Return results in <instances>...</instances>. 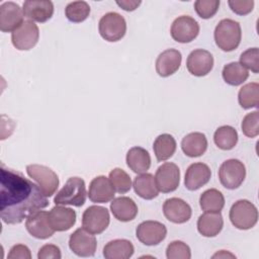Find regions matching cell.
Listing matches in <instances>:
<instances>
[{"mask_svg": "<svg viewBox=\"0 0 259 259\" xmlns=\"http://www.w3.org/2000/svg\"><path fill=\"white\" fill-rule=\"evenodd\" d=\"M135 252L134 245L125 239L109 241L103 248V256L106 259H128Z\"/></svg>", "mask_w": 259, "mask_h": 259, "instance_id": "obj_27", "label": "cell"}, {"mask_svg": "<svg viewBox=\"0 0 259 259\" xmlns=\"http://www.w3.org/2000/svg\"><path fill=\"white\" fill-rule=\"evenodd\" d=\"M168 259H190L191 251L187 244L182 241H173L166 249Z\"/></svg>", "mask_w": 259, "mask_h": 259, "instance_id": "obj_37", "label": "cell"}, {"mask_svg": "<svg viewBox=\"0 0 259 259\" xmlns=\"http://www.w3.org/2000/svg\"><path fill=\"white\" fill-rule=\"evenodd\" d=\"M141 1H136V0H121V1H116V4L121 7L123 10L125 11H134L136 10L140 5H141Z\"/></svg>", "mask_w": 259, "mask_h": 259, "instance_id": "obj_43", "label": "cell"}, {"mask_svg": "<svg viewBox=\"0 0 259 259\" xmlns=\"http://www.w3.org/2000/svg\"><path fill=\"white\" fill-rule=\"evenodd\" d=\"M62 257L61 250L58 246L47 244L39 248L37 253L38 259H60Z\"/></svg>", "mask_w": 259, "mask_h": 259, "instance_id": "obj_41", "label": "cell"}, {"mask_svg": "<svg viewBox=\"0 0 259 259\" xmlns=\"http://www.w3.org/2000/svg\"><path fill=\"white\" fill-rule=\"evenodd\" d=\"M213 141L219 149L229 151L234 149L237 145L238 133L231 125H222L214 132Z\"/></svg>", "mask_w": 259, "mask_h": 259, "instance_id": "obj_32", "label": "cell"}, {"mask_svg": "<svg viewBox=\"0 0 259 259\" xmlns=\"http://www.w3.org/2000/svg\"><path fill=\"white\" fill-rule=\"evenodd\" d=\"M110 222L109 212L106 207L91 205L87 207L82 215V227L93 235L104 232Z\"/></svg>", "mask_w": 259, "mask_h": 259, "instance_id": "obj_8", "label": "cell"}, {"mask_svg": "<svg viewBox=\"0 0 259 259\" xmlns=\"http://www.w3.org/2000/svg\"><path fill=\"white\" fill-rule=\"evenodd\" d=\"M26 173L37 183L47 197L55 194L59 186V177L51 168L44 165L30 164L26 166Z\"/></svg>", "mask_w": 259, "mask_h": 259, "instance_id": "obj_6", "label": "cell"}, {"mask_svg": "<svg viewBox=\"0 0 259 259\" xmlns=\"http://www.w3.org/2000/svg\"><path fill=\"white\" fill-rule=\"evenodd\" d=\"M87 196L85 182L80 177H70L63 188L56 194L54 202L60 205L82 206Z\"/></svg>", "mask_w": 259, "mask_h": 259, "instance_id": "obj_3", "label": "cell"}, {"mask_svg": "<svg viewBox=\"0 0 259 259\" xmlns=\"http://www.w3.org/2000/svg\"><path fill=\"white\" fill-rule=\"evenodd\" d=\"M222 76L227 84L231 86H238L248 79L249 72L240 63L232 62L223 68Z\"/></svg>", "mask_w": 259, "mask_h": 259, "instance_id": "obj_31", "label": "cell"}, {"mask_svg": "<svg viewBox=\"0 0 259 259\" xmlns=\"http://www.w3.org/2000/svg\"><path fill=\"white\" fill-rule=\"evenodd\" d=\"M9 259H16V258H20V259H30L31 258V253L30 250L28 249L27 246L22 245V244H18L13 246L10 249V252L7 256Z\"/></svg>", "mask_w": 259, "mask_h": 259, "instance_id": "obj_42", "label": "cell"}, {"mask_svg": "<svg viewBox=\"0 0 259 259\" xmlns=\"http://www.w3.org/2000/svg\"><path fill=\"white\" fill-rule=\"evenodd\" d=\"M135 192L142 198L150 200L158 196L159 189L156 185L155 177L150 173H142L138 175L133 182Z\"/></svg>", "mask_w": 259, "mask_h": 259, "instance_id": "obj_28", "label": "cell"}, {"mask_svg": "<svg viewBox=\"0 0 259 259\" xmlns=\"http://www.w3.org/2000/svg\"><path fill=\"white\" fill-rule=\"evenodd\" d=\"M114 190L118 193H126L132 188V180L130 175L120 168H114L109 172L108 176Z\"/></svg>", "mask_w": 259, "mask_h": 259, "instance_id": "obj_35", "label": "cell"}, {"mask_svg": "<svg viewBox=\"0 0 259 259\" xmlns=\"http://www.w3.org/2000/svg\"><path fill=\"white\" fill-rule=\"evenodd\" d=\"M230 221L239 230H249L258 221L257 207L247 199L236 201L230 209Z\"/></svg>", "mask_w": 259, "mask_h": 259, "instance_id": "obj_4", "label": "cell"}, {"mask_svg": "<svg viewBox=\"0 0 259 259\" xmlns=\"http://www.w3.org/2000/svg\"><path fill=\"white\" fill-rule=\"evenodd\" d=\"M170 33L172 38L178 42H190L198 35L199 24L191 16L181 15L173 21Z\"/></svg>", "mask_w": 259, "mask_h": 259, "instance_id": "obj_10", "label": "cell"}, {"mask_svg": "<svg viewBox=\"0 0 259 259\" xmlns=\"http://www.w3.org/2000/svg\"><path fill=\"white\" fill-rule=\"evenodd\" d=\"M226 257L236 258L235 255H233V254H231V253H229V252H226L225 250H222L221 252H218V253H215V254L212 256V258H226Z\"/></svg>", "mask_w": 259, "mask_h": 259, "instance_id": "obj_44", "label": "cell"}, {"mask_svg": "<svg viewBox=\"0 0 259 259\" xmlns=\"http://www.w3.org/2000/svg\"><path fill=\"white\" fill-rule=\"evenodd\" d=\"M224 227L221 212H204L197 220V231L203 237H215Z\"/></svg>", "mask_w": 259, "mask_h": 259, "instance_id": "obj_25", "label": "cell"}, {"mask_svg": "<svg viewBox=\"0 0 259 259\" xmlns=\"http://www.w3.org/2000/svg\"><path fill=\"white\" fill-rule=\"evenodd\" d=\"M153 150L156 159L161 161H166L173 156L176 151V141L169 134H162L156 138L153 144Z\"/></svg>", "mask_w": 259, "mask_h": 259, "instance_id": "obj_29", "label": "cell"}, {"mask_svg": "<svg viewBox=\"0 0 259 259\" xmlns=\"http://www.w3.org/2000/svg\"><path fill=\"white\" fill-rule=\"evenodd\" d=\"M182 61L181 53L175 49L162 52L156 60V72L161 77H169L176 73Z\"/></svg>", "mask_w": 259, "mask_h": 259, "instance_id": "obj_21", "label": "cell"}, {"mask_svg": "<svg viewBox=\"0 0 259 259\" xmlns=\"http://www.w3.org/2000/svg\"><path fill=\"white\" fill-rule=\"evenodd\" d=\"M167 235L165 225L157 221H146L141 223L136 230L138 240L146 246H155L160 244Z\"/></svg>", "mask_w": 259, "mask_h": 259, "instance_id": "obj_13", "label": "cell"}, {"mask_svg": "<svg viewBox=\"0 0 259 259\" xmlns=\"http://www.w3.org/2000/svg\"><path fill=\"white\" fill-rule=\"evenodd\" d=\"M126 165L135 173H146L151 166L149 152L142 147H133L126 153Z\"/></svg>", "mask_w": 259, "mask_h": 259, "instance_id": "obj_26", "label": "cell"}, {"mask_svg": "<svg viewBox=\"0 0 259 259\" xmlns=\"http://www.w3.org/2000/svg\"><path fill=\"white\" fill-rule=\"evenodd\" d=\"M186 67L188 72L193 76H205L212 70L213 57L206 50H194L187 57Z\"/></svg>", "mask_w": 259, "mask_h": 259, "instance_id": "obj_16", "label": "cell"}, {"mask_svg": "<svg viewBox=\"0 0 259 259\" xmlns=\"http://www.w3.org/2000/svg\"><path fill=\"white\" fill-rule=\"evenodd\" d=\"M89 14L90 6L85 1H73L65 8V15L71 22H82L87 19Z\"/></svg>", "mask_w": 259, "mask_h": 259, "instance_id": "obj_34", "label": "cell"}, {"mask_svg": "<svg viewBox=\"0 0 259 259\" xmlns=\"http://www.w3.org/2000/svg\"><path fill=\"white\" fill-rule=\"evenodd\" d=\"M228 4L233 12L239 15H246L253 10V0H230Z\"/></svg>", "mask_w": 259, "mask_h": 259, "instance_id": "obj_40", "label": "cell"}, {"mask_svg": "<svg viewBox=\"0 0 259 259\" xmlns=\"http://www.w3.org/2000/svg\"><path fill=\"white\" fill-rule=\"evenodd\" d=\"M23 9L14 2H4L0 6V29L2 32H13L23 23Z\"/></svg>", "mask_w": 259, "mask_h": 259, "instance_id": "obj_15", "label": "cell"}, {"mask_svg": "<svg viewBox=\"0 0 259 259\" xmlns=\"http://www.w3.org/2000/svg\"><path fill=\"white\" fill-rule=\"evenodd\" d=\"M199 205L205 212H221L225 206V197L220 190L210 188L200 195Z\"/></svg>", "mask_w": 259, "mask_h": 259, "instance_id": "obj_30", "label": "cell"}, {"mask_svg": "<svg viewBox=\"0 0 259 259\" xmlns=\"http://www.w3.org/2000/svg\"><path fill=\"white\" fill-rule=\"evenodd\" d=\"M163 213L165 218L174 224H184L191 218L190 205L181 198L171 197L165 200L163 204Z\"/></svg>", "mask_w": 259, "mask_h": 259, "instance_id": "obj_17", "label": "cell"}, {"mask_svg": "<svg viewBox=\"0 0 259 259\" xmlns=\"http://www.w3.org/2000/svg\"><path fill=\"white\" fill-rule=\"evenodd\" d=\"M181 149L183 153L190 158L203 155L207 149V140L205 135L198 132L186 135L181 141Z\"/></svg>", "mask_w": 259, "mask_h": 259, "instance_id": "obj_24", "label": "cell"}, {"mask_svg": "<svg viewBox=\"0 0 259 259\" xmlns=\"http://www.w3.org/2000/svg\"><path fill=\"white\" fill-rule=\"evenodd\" d=\"M211 171L206 164L193 163L186 170L184 178L185 187L190 191L197 190L209 181Z\"/></svg>", "mask_w": 259, "mask_h": 259, "instance_id": "obj_22", "label": "cell"}, {"mask_svg": "<svg viewBox=\"0 0 259 259\" xmlns=\"http://www.w3.org/2000/svg\"><path fill=\"white\" fill-rule=\"evenodd\" d=\"M98 30L101 37L107 41L120 40L126 32L125 19L117 12H108L100 18Z\"/></svg>", "mask_w": 259, "mask_h": 259, "instance_id": "obj_5", "label": "cell"}, {"mask_svg": "<svg viewBox=\"0 0 259 259\" xmlns=\"http://www.w3.org/2000/svg\"><path fill=\"white\" fill-rule=\"evenodd\" d=\"M240 64L247 70H251L257 74L259 72V50L251 48L243 52L240 56Z\"/></svg>", "mask_w": 259, "mask_h": 259, "instance_id": "obj_39", "label": "cell"}, {"mask_svg": "<svg viewBox=\"0 0 259 259\" xmlns=\"http://www.w3.org/2000/svg\"><path fill=\"white\" fill-rule=\"evenodd\" d=\"M155 181L159 191L169 193L175 191L180 183V170L171 162L162 164L156 171Z\"/></svg>", "mask_w": 259, "mask_h": 259, "instance_id": "obj_12", "label": "cell"}, {"mask_svg": "<svg viewBox=\"0 0 259 259\" xmlns=\"http://www.w3.org/2000/svg\"><path fill=\"white\" fill-rule=\"evenodd\" d=\"M220 0H197L194 2V9L197 15L203 19L212 17L219 10Z\"/></svg>", "mask_w": 259, "mask_h": 259, "instance_id": "obj_38", "label": "cell"}, {"mask_svg": "<svg viewBox=\"0 0 259 259\" xmlns=\"http://www.w3.org/2000/svg\"><path fill=\"white\" fill-rule=\"evenodd\" d=\"M38 37V26L30 20L23 21L18 28L11 32L12 45L19 51H28L32 49L37 44Z\"/></svg>", "mask_w": 259, "mask_h": 259, "instance_id": "obj_9", "label": "cell"}, {"mask_svg": "<svg viewBox=\"0 0 259 259\" xmlns=\"http://www.w3.org/2000/svg\"><path fill=\"white\" fill-rule=\"evenodd\" d=\"M259 112L255 110L247 113L242 120V132L248 138H255L259 135Z\"/></svg>", "mask_w": 259, "mask_h": 259, "instance_id": "obj_36", "label": "cell"}, {"mask_svg": "<svg viewBox=\"0 0 259 259\" xmlns=\"http://www.w3.org/2000/svg\"><path fill=\"white\" fill-rule=\"evenodd\" d=\"M25 228L32 237L39 240L49 239L56 232L50 224L49 212L40 209L30 213L26 218Z\"/></svg>", "mask_w": 259, "mask_h": 259, "instance_id": "obj_14", "label": "cell"}, {"mask_svg": "<svg viewBox=\"0 0 259 259\" xmlns=\"http://www.w3.org/2000/svg\"><path fill=\"white\" fill-rule=\"evenodd\" d=\"M0 170V217L5 224H20L30 213L49 205L38 185L3 163Z\"/></svg>", "mask_w": 259, "mask_h": 259, "instance_id": "obj_1", "label": "cell"}, {"mask_svg": "<svg viewBox=\"0 0 259 259\" xmlns=\"http://www.w3.org/2000/svg\"><path fill=\"white\" fill-rule=\"evenodd\" d=\"M115 190L109 178L101 175L92 179L89 184L88 197L95 203H106L114 198Z\"/></svg>", "mask_w": 259, "mask_h": 259, "instance_id": "obj_19", "label": "cell"}, {"mask_svg": "<svg viewBox=\"0 0 259 259\" xmlns=\"http://www.w3.org/2000/svg\"><path fill=\"white\" fill-rule=\"evenodd\" d=\"M238 101L244 109L257 107L259 104V84L251 82L244 85L239 90Z\"/></svg>", "mask_w": 259, "mask_h": 259, "instance_id": "obj_33", "label": "cell"}, {"mask_svg": "<svg viewBox=\"0 0 259 259\" xmlns=\"http://www.w3.org/2000/svg\"><path fill=\"white\" fill-rule=\"evenodd\" d=\"M245 177V165L238 159H229L225 161L219 169L220 182L227 189L238 188L243 183Z\"/></svg>", "mask_w": 259, "mask_h": 259, "instance_id": "obj_7", "label": "cell"}, {"mask_svg": "<svg viewBox=\"0 0 259 259\" xmlns=\"http://www.w3.org/2000/svg\"><path fill=\"white\" fill-rule=\"evenodd\" d=\"M213 36L217 46L222 51L232 52L236 50L241 42V25L238 21L230 18L222 19L214 28Z\"/></svg>", "mask_w": 259, "mask_h": 259, "instance_id": "obj_2", "label": "cell"}, {"mask_svg": "<svg viewBox=\"0 0 259 259\" xmlns=\"http://www.w3.org/2000/svg\"><path fill=\"white\" fill-rule=\"evenodd\" d=\"M110 210L117 221L123 223L136 219L139 211L136 202L127 196L113 198L110 203Z\"/></svg>", "mask_w": 259, "mask_h": 259, "instance_id": "obj_23", "label": "cell"}, {"mask_svg": "<svg viewBox=\"0 0 259 259\" xmlns=\"http://www.w3.org/2000/svg\"><path fill=\"white\" fill-rule=\"evenodd\" d=\"M69 247L71 251L79 257H91L96 251V238L84 228H79L71 234Z\"/></svg>", "mask_w": 259, "mask_h": 259, "instance_id": "obj_11", "label": "cell"}, {"mask_svg": "<svg viewBox=\"0 0 259 259\" xmlns=\"http://www.w3.org/2000/svg\"><path fill=\"white\" fill-rule=\"evenodd\" d=\"M49 221L57 232L70 230L76 223V211L70 207L56 204L49 212Z\"/></svg>", "mask_w": 259, "mask_h": 259, "instance_id": "obj_20", "label": "cell"}, {"mask_svg": "<svg viewBox=\"0 0 259 259\" xmlns=\"http://www.w3.org/2000/svg\"><path fill=\"white\" fill-rule=\"evenodd\" d=\"M24 16L30 21L46 22L54 14V4L49 0H27L23 2Z\"/></svg>", "mask_w": 259, "mask_h": 259, "instance_id": "obj_18", "label": "cell"}]
</instances>
